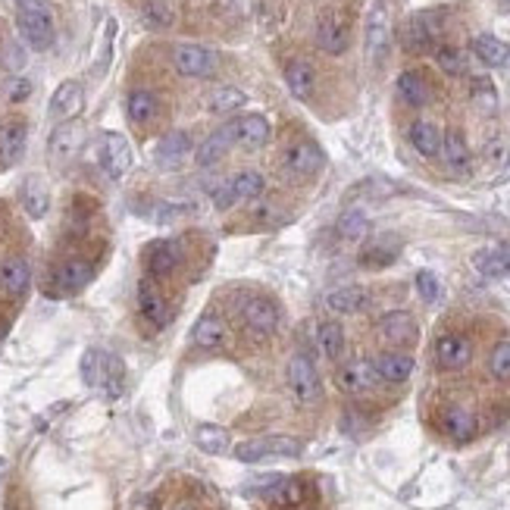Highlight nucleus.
<instances>
[{
    "instance_id": "obj_27",
    "label": "nucleus",
    "mask_w": 510,
    "mask_h": 510,
    "mask_svg": "<svg viewBox=\"0 0 510 510\" xmlns=\"http://www.w3.org/2000/svg\"><path fill=\"white\" fill-rule=\"evenodd\" d=\"M282 79H285V88H289L298 100H307L310 94H314V88H316V69L310 66L307 60H301V56H298V60L285 63Z\"/></svg>"
},
{
    "instance_id": "obj_39",
    "label": "nucleus",
    "mask_w": 510,
    "mask_h": 510,
    "mask_svg": "<svg viewBox=\"0 0 510 510\" xmlns=\"http://www.w3.org/2000/svg\"><path fill=\"white\" fill-rule=\"evenodd\" d=\"M229 188H232L235 201H257L266 191V178L257 169H241L229 178Z\"/></svg>"
},
{
    "instance_id": "obj_33",
    "label": "nucleus",
    "mask_w": 510,
    "mask_h": 510,
    "mask_svg": "<svg viewBox=\"0 0 510 510\" xmlns=\"http://www.w3.org/2000/svg\"><path fill=\"white\" fill-rule=\"evenodd\" d=\"M398 254H401V241L394 238V235H382V238L369 241V245L360 251V266L382 270V266H392Z\"/></svg>"
},
{
    "instance_id": "obj_16",
    "label": "nucleus",
    "mask_w": 510,
    "mask_h": 510,
    "mask_svg": "<svg viewBox=\"0 0 510 510\" xmlns=\"http://www.w3.org/2000/svg\"><path fill=\"white\" fill-rule=\"evenodd\" d=\"M98 157H100V167H104L107 176H110L113 182H119V178L132 169V144H129V138L119 135V132H107V135L100 138Z\"/></svg>"
},
{
    "instance_id": "obj_28",
    "label": "nucleus",
    "mask_w": 510,
    "mask_h": 510,
    "mask_svg": "<svg viewBox=\"0 0 510 510\" xmlns=\"http://www.w3.org/2000/svg\"><path fill=\"white\" fill-rule=\"evenodd\" d=\"M19 201H22V210L31 216V220H41L50 210V191L44 185L41 176H29L19 185Z\"/></svg>"
},
{
    "instance_id": "obj_53",
    "label": "nucleus",
    "mask_w": 510,
    "mask_h": 510,
    "mask_svg": "<svg viewBox=\"0 0 510 510\" xmlns=\"http://www.w3.org/2000/svg\"><path fill=\"white\" fill-rule=\"evenodd\" d=\"M510 157V144L505 142V138H492V142L486 144V163L492 169H501L507 163Z\"/></svg>"
},
{
    "instance_id": "obj_5",
    "label": "nucleus",
    "mask_w": 510,
    "mask_h": 510,
    "mask_svg": "<svg viewBox=\"0 0 510 510\" xmlns=\"http://www.w3.org/2000/svg\"><path fill=\"white\" fill-rule=\"evenodd\" d=\"M172 66H176V73L185 75V79H210V75H216V69H220V56L210 48H203V44L182 41L172 48Z\"/></svg>"
},
{
    "instance_id": "obj_9",
    "label": "nucleus",
    "mask_w": 510,
    "mask_h": 510,
    "mask_svg": "<svg viewBox=\"0 0 510 510\" xmlns=\"http://www.w3.org/2000/svg\"><path fill=\"white\" fill-rule=\"evenodd\" d=\"M326 157H323L320 144H314L310 138H298V142H289L282 151V169L295 178H310L323 169Z\"/></svg>"
},
{
    "instance_id": "obj_47",
    "label": "nucleus",
    "mask_w": 510,
    "mask_h": 510,
    "mask_svg": "<svg viewBox=\"0 0 510 510\" xmlns=\"http://www.w3.org/2000/svg\"><path fill=\"white\" fill-rule=\"evenodd\" d=\"M488 373L498 382H510V341H498L488 354Z\"/></svg>"
},
{
    "instance_id": "obj_4",
    "label": "nucleus",
    "mask_w": 510,
    "mask_h": 510,
    "mask_svg": "<svg viewBox=\"0 0 510 510\" xmlns=\"http://www.w3.org/2000/svg\"><path fill=\"white\" fill-rule=\"evenodd\" d=\"M94 276V264L85 257H69L63 260V264H56L54 270H50L48 276V295L50 298H66V295H75V291H82L88 282H91Z\"/></svg>"
},
{
    "instance_id": "obj_7",
    "label": "nucleus",
    "mask_w": 510,
    "mask_h": 510,
    "mask_svg": "<svg viewBox=\"0 0 510 510\" xmlns=\"http://www.w3.org/2000/svg\"><path fill=\"white\" fill-rule=\"evenodd\" d=\"M241 463H257L264 457H295L301 454V442L289 436H266V438H247L238 442L232 451Z\"/></svg>"
},
{
    "instance_id": "obj_11",
    "label": "nucleus",
    "mask_w": 510,
    "mask_h": 510,
    "mask_svg": "<svg viewBox=\"0 0 510 510\" xmlns=\"http://www.w3.org/2000/svg\"><path fill=\"white\" fill-rule=\"evenodd\" d=\"M85 148V125L79 119H69V123H60L54 132H50L48 142V157L56 167H66L79 157V151Z\"/></svg>"
},
{
    "instance_id": "obj_17",
    "label": "nucleus",
    "mask_w": 510,
    "mask_h": 510,
    "mask_svg": "<svg viewBox=\"0 0 510 510\" xmlns=\"http://www.w3.org/2000/svg\"><path fill=\"white\" fill-rule=\"evenodd\" d=\"M438 426H442V432L451 438V442L457 445H467L473 442L476 436H480V417H476L470 407L463 404H448L442 407V413H438Z\"/></svg>"
},
{
    "instance_id": "obj_26",
    "label": "nucleus",
    "mask_w": 510,
    "mask_h": 510,
    "mask_svg": "<svg viewBox=\"0 0 510 510\" xmlns=\"http://www.w3.org/2000/svg\"><path fill=\"white\" fill-rule=\"evenodd\" d=\"M304 482L301 480H289V476H279L270 482L266 488V501L272 510H298L304 505Z\"/></svg>"
},
{
    "instance_id": "obj_45",
    "label": "nucleus",
    "mask_w": 510,
    "mask_h": 510,
    "mask_svg": "<svg viewBox=\"0 0 510 510\" xmlns=\"http://www.w3.org/2000/svg\"><path fill=\"white\" fill-rule=\"evenodd\" d=\"M436 63L442 73L448 75H463L467 73V56H463V50L451 48V44H438L436 48Z\"/></svg>"
},
{
    "instance_id": "obj_21",
    "label": "nucleus",
    "mask_w": 510,
    "mask_h": 510,
    "mask_svg": "<svg viewBox=\"0 0 510 510\" xmlns=\"http://www.w3.org/2000/svg\"><path fill=\"white\" fill-rule=\"evenodd\" d=\"M373 363H376L379 379L388 382V385H404L413 376V369H417V360H413L407 350H385V354H379Z\"/></svg>"
},
{
    "instance_id": "obj_41",
    "label": "nucleus",
    "mask_w": 510,
    "mask_h": 510,
    "mask_svg": "<svg viewBox=\"0 0 510 510\" xmlns=\"http://www.w3.org/2000/svg\"><path fill=\"white\" fill-rule=\"evenodd\" d=\"M123 385H125L123 360L113 357V354H104V367H100V385L98 388H104L107 394H119L123 392Z\"/></svg>"
},
{
    "instance_id": "obj_42",
    "label": "nucleus",
    "mask_w": 510,
    "mask_h": 510,
    "mask_svg": "<svg viewBox=\"0 0 510 510\" xmlns=\"http://www.w3.org/2000/svg\"><path fill=\"white\" fill-rule=\"evenodd\" d=\"M194 442H197V448L207 451V454H226L229 451V432L220 429V426H197Z\"/></svg>"
},
{
    "instance_id": "obj_40",
    "label": "nucleus",
    "mask_w": 510,
    "mask_h": 510,
    "mask_svg": "<svg viewBox=\"0 0 510 510\" xmlns=\"http://www.w3.org/2000/svg\"><path fill=\"white\" fill-rule=\"evenodd\" d=\"M247 104V94L241 91V88H232V85H222L216 88L213 94H210L207 100V110L216 113V117H229V113L241 110V107Z\"/></svg>"
},
{
    "instance_id": "obj_48",
    "label": "nucleus",
    "mask_w": 510,
    "mask_h": 510,
    "mask_svg": "<svg viewBox=\"0 0 510 510\" xmlns=\"http://www.w3.org/2000/svg\"><path fill=\"white\" fill-rule=\"evenodd\" d=\"M100 367H104V350H85V357H82V379H85V385H100Z\"/></svg>"
},
{
    "instance_id": "obj_54",
    "label": "nucleus",
    "mask_w": 510,
    "mask_h": 510,
    "mask_svg": "<svg viewBox=\"0 0 510 510\" xmlns=\"http://www.w3.org/2000/svg\"><path fill=\"white\" fill-rule=\"evenodd\" d=\"M213 203H216V210H229L235 203V194H232V188H229V182L213 191Z\"/></svg>"
},
{
    "instance_id": "obj_24",
    "label": "nucleus",
    "mask_w": 510,
    "mask_h": 510,
    "mask_svg": "<svg viewBox=\"0 0 510 510\" xmlns=\"http://www.w3.org/2000/svg\"><path fill=\"white\" fill-rule=\"evenodd\" d=\"M191 154V138L185 132H169L154 144V163L163 169H176L188 160Z\"/></svg>"
},
{
    "instance_id": "obj_57",
    "label": "nucleus",
    "mask_w": 510,
    "mask_h": 510,
    "mask_svg": "<svg viewBox=\"0 0 510 510\" xmlns=\"http://www.w3.org/2000/svg\"><path fill=\"white\" fill-rule=\"evenodd\" d=\"M6 335V320H0V339Z\"/></svg>"
},
{
    "instance_id": "obj_31",
    "label": "nucleus",
    "mask_w": 510,
    "mask_h": 510,
    "mask_svg": "<svg viewBox=\"0 0 510 510\" xmlns=\"http://www.w3.org/2000/svg\"><path fill=\"white\" fill-rule=\"evenodd\" d=\"M125 113H129V119L135 125H151L160 117V100H157V94L148 91V88H135V91H129V98H125Z\"/></svg>"
},
{
    "instance_id": "obj_19",
    "label": "nucleus",
    "mask_w": 510,
    "mask_h": 510,
    "mask_svg": "<svg viewBox=\"0 0 510 510\" xmlns=\"http://www.w3.org/2000/svg\"><path fill=\"white\" fill-rule=\"evenodd\" d=\"M379 335L385 339L392 348H411L419 339V326L407 310H392L379 320Z\"/></svg>"
},
{
    "instance_id": "obj_32",
    "label": "nucleus",
    "mask_w": 510,
    "mask_h": 510,
    "mask_svg": "<svg viewBox=\"0 0 510 510\" xmlns=\"http://www.w3.org/2000/svg\"><path fill=\"white\" fill-rule=\"evenodd\" d=\"M235 135H238V144H245V148H264L272 135L270 119L260 117V113H247V117L235 119Z\"/></svg>"
},
{
    "instance_id": "obj_1",
    "label": "nucleus",
    "mask_w": 510,
    "mask_h": 510,
    "mask_svg": "<svg viewBox=\"0 0 510 510\" xmlns=\"http://www.w3.org/2000/svg\"><path fill=\"white\" fill-rule=\"evenodd\" d=\"M16 4V29L22 44L31 50H50L56 41V19L48 0H13Z\"/></svg>"
},
{
    "instance_id": "obj_34",
    "label": "nucleus",
    "mask_w": 510,
    "mask_h": 510,
    "mask_svg": "<svg viewBox=\"0 0 510 510\" xmlns=\"http://www.w3.org/2000/svg\"><path fill=\"white\" fill-rule=\"evenodd\" d=\"M226 339H229L226 323H222V316H216V314L201 316V320L194 323V329H191V341H194L201 350H216L220 344H226Z\"/></svg>"
},
{
    "instance_id": "obj_52",
    "label": "nucleus",
    "mask_w": 510,
    "mask_h": 510,
    "mask_svg": "<svg viewBox=\"0 0 510 510\" xmlns=\"http://www.w3.org/2000/svg\"><path fill=\"white\" fill-rule=\"evenodd\" d=\"M188 203H176V201H157L151 203V220H176V216H185L188 213Z\"/></svg>"
},
{
    "instance_id": "obj_56",
    "label": "nucleus",
    "mask_w": 510,
    "mask_h": 510,
    "mask_svg": "<svg viewBox=\"0 0 510 510\" xmlns=\"http://www.w3.org/2000/svg\"><path fill=\"white\" fill-rule=\"evenodd\" d=\"M172 510H201V507H197L194 501H178V505L172 507Z\"/></svg>"
},
{
    "instance_id": "obj_3",
    "label": "nucleus",
    "mask_w": 510,
    "mask_h": 510,
    "mask_svg": "<svg viewBox=\"0 0 510 510\" xmlns=\"http://www.w3.org/2000/svg\"><path fill=\"white\" fill-rule=\"evenodd\" d=\"M285 382H289L291 398H295L301 407L320 404L323 385H320V376H316V367L310 363V357H304V354L291 357L289 367H285Z\"/></svg>"
},
{
    "instance_id": "obj_10",
    "label": "nucleus",
    "mask_w": 510,
    "mask_h": 510,
    "mask_svg": "<svg viewBox=\"0 0 510 510\" xmlns=\"http://www.w3.org/2000/svg\"><path fill=\"white\" fill-rule=\"evenodd\" d=\"M432 360H436L438 369L445 373H457V369H467L470 360H473V341L461 333H445L438 335L436 344H432Z\"/></svg>"
},
{
    "instance_id": "obj_37",
    "label": "nucleus",
    "mask_w": 510,
    "mask_h": 510,
    "mask_svg": "<svg viewBox=\"0 0 510 510\" xmlns=\"http://www.w3.org/2000/svg\"><path fill=\"white\" fill-rule=\"evenodd\" d=\"M473 266L488 279L510 276V247H492V251H476Z\"/></svg>"
},
{
    "instance_id": "obj_25",
    "label": "nucleus",
    "mask_w": 510,
    "mask_h": 510,
    "mask_svg": "<svg viewBox=\"0 0 510 510\" xmlns=\"http://www.w3.org/2000/svg\"><path fill=\"white\" fill-rule=\"evenodd\" d=\"M369 307V295L357 285H344V289H333L326 295V310L335 316H354Z\"/></svg>"
},
{
    "instance_id": "obj_43",
    "label": "nucleus",
    "mask_w": 510,
    "mask_h": 510,
    "mask_svg": "<svg viewBox=\"0 0 510 510\" xmlns=\"http://www.w3.org/2000/svg\"><path fill=\"white\" fill-rule=\"evenodd\" d=\"M367 232H369V216L363 213V210H344L341 213V220H339V235L341 238H348V241H360V238H367Z\"/></svg>"
},
{
    "instance_id": "obj_18",
    "label": "nucleus",
    "mask_w": 510,
    "mask_h": 510,
    "mask_svg": "<svg viewBox=\"0 0 510 510\" xmlns=\"http://www.w3.org/2000/svg\"><path fill=\"white\" fill-rule=\"evenodd\" d=\"M25 144H29V123L25 119H4L0 123V169L16 167L25 154Z\"/></svg>"
},
{
    "instance_id": "obj_22",
    "label": "nucleus",
    "mask_w": 510,
    "mask_h": 510,
    "mask_svg": "<svg viewBox=\"0 0 510 510\" xmlns=\"http://www.w3.org/2000/svg\"><path fill=\"white\" fill-rule=\"evenodd\" d=\"M235 144H238V135H235V119H232L222 129H216L213 135H207V142H201V148H197V167H216Z\"/></svg>"
},
{
    "instance_id": "obj_20",
    "label": "nucleus",
    "mask_w": 510,
    "mask_h": 510,
    "mask_svg": "<svg viewBox=\"0 0 510 510\" xmlns=\"http://www.w3.org/2000/svg\"><path fill=\"white\" fill-rule=\"evenodd\" d=\"M85 107V88L75 79H66L63 85H56L54 98H50V117L60 119V123H69L75 119Z\"/></svg>"
},
{
    "instance_id": "obj_44",
    "label": "nucleus",
    "mask_w": 510,
    "mask_h": 510,
    "mask_svg": "<svg viewBox=\"0 0 510 510\" xmlns=\"http://www.w3.org/2000/svg\"><path fill=\"white\" fill-rule=\"evenodd\" d=\"M25 63H29V48L22 41H16V38L4 41V48H0V66L10 75H19L25 69Z\"/></svg>"
},
{
    "instance_id": "obj_6",
    "label": "nucleus",
    "mask_w": 510,
    "mask_h": 510,
    "mask_svg": "<svg viewBox=\"0 0 510 510\" xmlns=\"http://www.w3.org/2000/svg\"><path fill=\"white\" fill-rule=\"evenodd\" d=\"M238 314L245 320V326L251 329V335L257 339H270L279 329V304L266 295H247L245 301L238 304Z\"/></svg>"
},
{
    "instance_id": "obj_46",
    "label": "nucleus",
    "mask_w": 510,
    "mask_h": 510,
    "mask_svg": "<svg viewBox=\"0 0 510 510\" xmlns=\"http://www.w3.org/2000/svg\"><path fill=\"white\" fill-rule=\"evenodd\" d=\"M142 16L151 29H169L172 19H176V13H172V6L167 4V0H148L144 10H142Z\"/></svg>"
},
{
    "instance_id": "obj_13",
    "label": "nucleus",
    "mask_w": 510,
    "mask_h": 510,
    "mask_svg": "<svg viewBox=\"0 0 510 510\" xmlns=\"http://www.w3.org/2000/svg\"><path fill=\"white\" fill-rule=\"evenodd\" d=\"M316 44H320V50L329 56H341L344 50H348L350 29L339 10L320 13V19H316Z\"/></svg>"
},
{
    "instance_id": "obj_36",
    "label": "nucleus",
    "mask_w": 510,
    "mask_h": 510,
    "mask_svg": "<svg viewBox=\"0 0 510 510\" xmlns=\"http://www.w3.org/2000/svg\"><path fill=\"white\" fill-rule=\"evenodd\" d=\"M316 341H320V350L326 354V360H333V363H339L344 357V348H348V335H344L341 323H335V320L320 323Z\"/></svg>"
},
{
    "instance_id": "obj_55",
    "label": "nucleus",
    "mask_w": 510,
    "mask_h": 510,
    "mask_svg": "<svg viewBox=\"0 0 510 510\" xmlns=\"http://www.w3.org/2000/svg\"><path fill=\"white\" fill-rule=\"evenodd\" d=\"M220 10L226 16H241L245 13V0H220Z\"/></svg>"
},
{
    "instance_id": "obj_30",
    "label": "nucleus",
    "mask_w": 510,
    "mask_h": 510,
    "mask_svg": "<svg viewBox=\"0 0 510 510\" xmlns=\"http://www.w3.org/2000/svg\"><path fill=\"white\" fill-rule=\"evenodd\" d=\"M407 142L413 144L419 157H438L442 154V132L436 123L429 119H413L411 129H407Z\"/></svg>"
},
{
    "instance_id": "obj_23",
    "label": "nucleus",
    "mask_w": 510,
    "mask_h": 510,
    "mask_svg": "<svg viewBox=\"0 0 510 510\" xmlns=\"http://www.w3.org/2000/svg\"><path fill=\"white\" fill-rule=\"evenodd\" d=\"M31 285V266L25 257L0 260V291L6 298H22Z\"/></svg>"
},
{
    "instance_id": "obj_35",
    "label": "nucleus",
    "mask_w": 510,
    "mask_h": 510,
    "mask_svg": "<svg viewBox=\"0 0 510 510\" xmlns=\"http://www.w3.org/2000/svg\"><path fill=\"white\" fill-rule=\"evenodd\" d=\"M442 157H445V163H448V169H454V172H467L470 160H473L467 138H463L461 132H445L442 135Z\"/></svg>"
},
{
    "instance_id": "obj_51",
    "label": "nucleus",
    "mask_w": 510,
    "mask_h": 510,
    "mask_svg": "<svg viewBox=\"0 0 510 510\" xmlns=\"http://www.w3.org/2000/svg\"><path fill=\"white\" fill-rule=\"evenodd\" d=\"M417 291H419V298H423L426 304L438 301V295H442V285H438L436 272H429V270L417 272Z\"/></svg>"
},
{
    "instance_id": "obj_38",
    "label": "nucleus",
    "mask_w": 510,
    "mask_h": 510,
    "mask_svg": "<svg viewBox=\"0 0 510 510\" xmlns=\"http://www.w3.org/2000/svg\"><path fill=\"white\" fill-rule=\"evenodd\" d=\"M473 54L476 60H482L486 66H505V63H510V44L495 35H476Z\"/></svg>"
},
{
    "instance_id": "obj_49",
    "label": "nucleus",
    "mask_w": 510,
    "mask_h": 510,
    "mask_svg": "<svg viewBox=\"0 0 510 510\" xmlns=\"http://www.w3.org/2000/svg\"><path fill=\"white\" fill-rule=\"evenodd\" d=\"M473 100L476 107H482V110H495V104H498V94H495V85L488 79H473Z\"/></svg>"
},
{
    "instance_id": "obj_15",
    "label": "nucleus",
    "mask_w": 510,
    "mask_h": 510,
    "mask_svg": "<svg viewBox=\"0 0 510 510\" xmlns=\"http://www.w3.org/2000/svg\"><path fill=\"white\" fill-rule=\"evenodd\" d=\"M335 385L341 388L344 394H367L373 388L382 385L379 373H376L373 360H348L335 369Z\"/></svg>"
},
{
    "instance_id": "obj_12",
    "label": "nucleus",
    "mask_w": 510,
    "mask_h": 510,
    "mask_svg": "<svg viewBox=\"0 0 510 510\" xmlns=\"http://www.w3.org/2000/svg\"><path fill=\"white\" fill-rule=\"evenodd\" d=\"M135 304H138V314H142L144 323H151L154 329H167V323L172 320V316H169L167 295L160 291V282H157V279L144 276L142 282H138Z\"/></svg>"
},
{
    "instance_id": "obj_2",
    "label": "nucleus",
    "mask_w": 510,
    "mask_h": 510,
    "mask_svg": "<svg viewBox=\"0 0 510 510\" xmlns=\"http://www.w3.org/2000/svg\"><path fill=\"white\" fill-rule=\"evenodd\" d=\"M388 48H392V16H388L385 0H373L367 13V29H363V50L373 66L385 63Z\"/></svg>"
},
{
    "instance_id": "obj_29",
    "label": "nucleus",
    "mask_w": 510,
    "mask_h": 510,
    "mask_svg": "<svg viewBox=\"0 0 510 510\" xmlns=\"http://www.w3.org/2000/svg\"><path fill=\"white\" fill-rule=\"evenodd\" d=\"M398 98L404 100L407 107H413V110L426 107L432 100L429 79H426L423 73H417V69H407V73H401L398 75Z\"/></svg>"
},
{
    "instance_id": "obj_8",
    "label": "nucleus",
    "mask_w": 510,
    "mask_h": 510,
    "mask_svg": "<svg viewBox=\"0 0 510 510\" xmlns=\"http://www.w3.org/2000/svg\"><path fill=\"white\" fill-rule=\"evenodd\" d=\"M438 38H442V16L438 13H413L404 22V31H401V41L411 54L436 50Z\"/></svg>"
},
{
    "instance_id": "obj_50",
    "label": "nucleus",
    "mask_w": 510,
    "mask_h": 510,
    "mask_svg": "<svg viewBox=\"0 0 510 510\" xmlns=\"http://www.w3.org/2000/svg\"><path fill=\"white\" fill-rule=\"evenodd\" d=\"M4 98L10 100V104H22V100H29L31 98V82L22 79V75H13V79L4 85Z\"/></svg>"
},
{
    "instance_id": "obj_14",
    "label": "nucleus",
    "mask_w": 510,
    "mask_h": 510,
    "mask_svg": "<svg viewBox=\"0 0 510 510\" xmlns=\"http://www.w3.org/2000/svg\"><path fill=\"white\" fill-rule=\"evenodd\" d=\"M185 254H182V245L176 238H160V241H151L144 247V266H148V276L151 279H167L172 272L182 266Z\"/></svg>"
}]
</instances>
